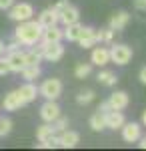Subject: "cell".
Instances as JSON below:
<instances>
[{
    "instance_id": "1",
    "label": "cell",
    "mask_w": 146,
    "mask_h": 151,
    "mask_svg": "<svg viewBox=\"0 0 146 151\" xmlns=\"http://www.w3.org/2000/svg\"><path fill=\"white\" fill-rule=\"evenodd\" d=\"M42 30H44V26L38 22V20L30 18V20L18 22V26L14 28V38H16L22 47H34L36 42H40Z\"/></svg>"
},
{
    "instance_id": "2",
    "label": "cell",
    "mask_w": 146,
    "mask_h": 151,
    "mask_svg": "<svg viewBox=\"0 0 146 151\" xmlns=\"http://www.w3.org/2000/svg\"><path fill=\"white\" fill-rule=\"evenodd\" d=\"M38 95L44 97V99H50V101H56L58 97L62 95V81L56 79V77L42 81V85L38 87Z\"/></svg>"
},
{
    "instance_id": "3",
    "label": "cell",
    "mask_w": 146,
    "mask_h": 151,
    "mask_svg": "<svg viewBox=\"0 0 146 151\" xmlns=\"http://www.w3.org/2000/svg\"><path fill=\"white\" fill-rule=\"evenodd\" d=\"M8 16H10L14 22H24V20H30L34 16V6L30 2H14L10 8H8Z\"/></svg>"
},
{
    "instance_id": "4",
    "label": "cell",
    "mask_w": 146,
    "mask_h": 151,
    "mask_svg": "<svg viewBox=\"0 0 146 151\" xmlns=\"http://www.w3.org/2000/svg\"><path fill=\"white\" fill-rule=\"evenodd\" d=\"M132 60V48L128 45H112L110 47V63H116V65H128Z\"/></svg>"
},
{
    "instance_id": "5",
    "label": "cell",
    "mask_w": 146,
    "mask_h": 151,
    "mask_svg": "<svg viewBox=\"0 0 146 151\" xmlns=\"http://www.w3.org/2000/svg\"><path fill=\"white\" fill-rule=\"evenodd\" d=\"M60 115H62V113H60V107H58L56 101L46 99V103L40 107V119H42L44 123H54Z\"/></svg>"
},
{
    "instance_id": "6",
    "label": "cell",
    "mask_w": 146,
    "mask_h": 151,
    "mask_svg": "<svg viewBox=\"0 0 146 151\" xmlns=\"http://www.w3.org/2000/svg\"><path fill=\"white\" fill-rule=\"evenodd\" d=\"M6 60H8L10 73H20L26 67V50H20V48L18 50H12V52H8Z\"/></svg>"
},
{
    "instance_id": "7",
    "label": "cell",
    "mask_w": 146,
    "mask_h": 151,
    "mask_svg": "<svg viewBox=\"0 0 146 151\" xmlns=\"http://www.w3.org/2000/svg\"><path fill=\"white\" fill-rule=\"evenodd\" d=\"M62 40H64V28H60L58 24H54V26H46L44 30H42L40 42L50 45V42H62Z\"/></svg>"
},
{
    "instance_id": "8",
    "label": "cell",
    "mask_w": 146,
    "mask_h": 151,
    "mask_svg": "<svg viewBox=\"0 0 146 151\" xmlns=\"http://www.w3.org/2000/svg\"><path fill=\"white\" fill-rule=\"evenodd\" d=\"M24 101L20 93H18V89L16 91H10V93L4 95V99H2V107H4V111H18L20 107H24Z\"/></svg>"
},
{
    "instance_id": "9",
    "label": "cell",
    "mask_w": 146,
    "mask_h": 151,
    "mask_svg": "<svg viewBox=\"0 0 146 151\" xmlns=\"http://www.w3.org/2000/svg\"><path fill=\"white\" fill-rule=\"evenodd\" d=\"M128 22H130V14L126 10H116L112 16H110L108 26L112 28L114 32H120V30H124V28L128 26Z\"/></svg>"
},
{
    "instance_id": "10",
    "label": "cell",
    "mask_w": 146,
    "mask_h": 151,
    "mask_svg": "<svg viewBox=\"0 0 146 151\" xmlns=\"http://www.w3.org/2000/svg\"><path fill=\"white\" fill-rule=\"evenodd\" d=\"M80 143V133L76 131H62V133H58V147H64V149H72V147H76Z\"/></svg>"
},
{
    "instance_id": "11",
    "label": "cell",
    "mask_w": 146,
    "mask_h": 151,
    "mask_svg": "<svg viewBox=\"0 0 146 151\" xmlns=\"http://www.w3.org/2000/svg\"><path fill=\"white\" fill-rule=\"evenodd\" d=\"M62 57H64V47H62V42L44 45V60L46 63H58Z\"/></svg>"
},
{
    "instance_id": "12",
    "label": "cell",
    "mask_w": 146,
    "mask_h": 151,
    "mask_svg": "<svg viewBox=\"0 0 146 151\" xmlns=\"http://www.w3.org/2000/svg\"><path fill=\"white\" fill-rule=\"evenodd\" d=\"M58 18H60V22L64 24V26L80 22V10L74 6V4H68L66 8H62V10L58 12Z\"/></svg>"
},
{
    "instance_id": "13",
    "label": "cell",
    "mask_w": 146,
    "mask_h": 151,
    "mask_svg": "<svg viewBox=\"0 0 146 151\" xmlns=\"http://www.w3.org/2000/svg\"><path fill=\"white\" fill-rule=\"evenodd\" d=\"M142 137V127L138 123H124L122 125V139L126 143H136Z\"/></svg>"
},
{
    "instance_id": "14",
    "label": "cell",
    "mask_w": 146,
    "mask_h": 151,
    "mask_svg": "<svg viewBox=\"0 0 146 151\" xmlns=\"http://www.w3.org/2000/svg\"><path fill=\"white\" fill-rule=\"evenodd\" d=\"M90 63L96 65V67L108 65V63H110V48H106V47L92 48V52H90Z\"/></svg>"
},
{
    "instance_id": "15",
    "label": "cell",
    "mask_w": 146,
    "mask_h": 151,
    "mask_svg": "<svg viewBox=\"0 0 146 151\" xmlns=\"http://www.w3.org/2000/svg\"><path fill=\"white\" fill-rule=\"evenodd\" d=\"M128 103H130V99H128V93H124V91H114L108 97V105L114 111H124L128 107Z\"/></svg>"
},
{
    "instance_id": "16",
    "label": "cell",
    "mask_w": 146,
    "mask_h": 151,
    "mask_svg": "<svg viewBox=\"0 0 146 151\" xmlns=\"http://www.w3.org/2000/svg\"><path fill=\"white\" fill-rule=\"evenodd\" d=\"M104 119H106V129H122V125L126 123L122 111H114V109H110L104 115Z\"/></svg>"
},
{
    "instance_id": "17",
    "label": "cell",
    "mask_w": 146,
    "mask_h": 151,
    "mask_svg": "<svg viewBox=\"0 0 146 151\" xmlns=\"http://www.w3.org/2000/svg\"><path fill=\"white\" fill-rule=\"evenodd\" d=\"M36 20L42 24L44 28H46V26H54V24L60 22V18H58V12L54 10L52 6H50V8H44V10L38 14V18H36Z\"/></svg>"
},
{
    "instance_id": "18",
    "label": "cell",
    "mask_w": 146,
    "mask_h": 151,
    "mask_svg": "<svg viewBox=\"0 0 146 151\" xmlns=\"http://www.w3.org/2000/svg\"><path fill=\"white\" fill-rule=\"evenodd\" d=\"M78 45L82 48H92L96 45V28H92V26H84L82 28V35L78 38Z\"/></svg>"
},
{
    "instance_id": "19",
    "label": "cell",
    "mask_w": 146,
    "mask_h": 151,
    "mask_svg": "<svg viewBox=\"0 0 146 151\" xmlns=\"http://www.w3.org/2000/svg\"><path fill=\"white\" fill-rule=\"evenodd\" d=\"M18 93H20L24 103H32V101H36V97H38V87L32 85V81H26L22 87L18 89Z\"/></svg>"
},
{
    "instance_id": "20",
    "label": "cell",
    "mask_w": 146,
    "mask_h": 151,
    "mask_svg": "<svg viewBox=\"0 0 146 151\" xmlns=\"http://www.w3.org/2000/svg\"><path fill=\"white\" fill-rule=\"evenodd\" d=\"M56 135H58V133H56V129H54V125H52V123H44V125H40V127L36 129V139L40 141V143L54 139Z\"/></svg>"
},
{
    "instance_id": "21",
    "label": "cell",
    "mask_w": 146,
    "mask_h": 151,
    "mask_svg": "<svg viewBox=\"0 0 146 151\" xmlns=\"http://www.w3.org/2000/svg\"><path fill=\"white\" fill-rule=\"evenodd\" d=\"M82 24L80 22H74V24H68V26H64V38H66L68 42H78L80 35H82Z\"/></svg>"
},
{
    "instance_id": "22",
    "label": "cell",
    "mask_w": 146,
    "mask_h": 151,
    "mask_svg": "<svg viewBox=\"0 0 146 151\" xmlns=\"http://www.w3.org/2000/svg\"><path fill=\"white\" fill-rule=\"evenodd\" d=\"M88 125H90V129H92V131H104V129H106V119H104V113L96 111L94 115H90Z\"/></svg>"
},
{
    "instance_id": "23",
    "label": "cell",
    "mask_w": 146,
    "mask_h": 151,
    "mask_svg": "<svg viewBox=\"0 0 146 151\" xmlns=\"http://www.w3.org/2000/svg\"><path fill=\"white\" fill-rule=\"evenodd\" d=\"M20 75L24 77V81H34V79H38L42 75V69H40V65H26L20 70Z\"/></svg>"
},
{
    "instance_id": "24",
    "label": "cell",
    "mask_w": 146,
    "mask_h": 151,
    "mask_svg": "<svg viewBox=\"0 0 146 151\" xmlns=\"http://www.w3.org/2000/svg\"><path fill=\"white\" fill-rule=\"evenodd\" d=\"M96 79H98V83L104 85V87H114V85L118 83V77H116V73H112V70H100Z\"/></svg>"
},
{
    "instance_id": "25",
    "label": "cell",
    "mask_w": 146,
    "mask_h": 151,
    "mask_svg": "<svg viewBox=\"0 0 146 151\" xmlns=\"http://www.w3.org/2000/svg\"><path fill=\"white\" fill-rule=\"evenodd\" d=\"M90 73H92V63H78L74 67V77L76 79H86Z\"/></svg>"
},
{
    "instance_id": "26",
    "label": "cell",
    "mask_w": 146,
    "mask_h": 151,
    "mask_svg": "<svg viewBox=\"0 0 146 151\" xmlns=\"http://www.w3.org/2000/svg\"><path fill=\"white\" fill-rule=\"evenodd\" d=\"M114 38V30L108 26V28H100V30H96V42H106V45H110Z\"/></svg>"
},
{
    "instance_id": "27",
    "label": "cell",
    "mask_w": 146,
    "mask_h": 151,
    "mask_svg": "<svg viewBox=\"0 0 146 151\" xmlns=\"http://www.w3.org/2000/svg\"><path fill=\"white\" fill-rule=\"evenodd\" d=\"M94 91L92 89H86V91H80L78 95H76V103L78 105H88V103H92L94 101Z\"/></svg>"
},
{
    "instance_id": "28",
    "label": "cell",
    "mask_w": 146,
    "mask_h": 151,
    "mask_svg": "<svg viewBox=\"0 0 146 151\" xmlns=\"http://www.w3.org/2000/svg\"><path fill=\"white\" fill-rule=\"evenodd\" d=\"M10 131H12V119H8V117H0V137L10 135Z\"/></svg>"
},
{
    "instance_id": "29",
    "label": "cell",
    "mask_w": 146,
    "mask_h": 151,
    "mask_svg": "<svg viewBox=\"0 0 146 151\" xmlns=\"http://www.w3.org/2000/svg\"><path fill=\"white\" fill-rule=\"evenodd\" d=\"M52 125H54V129H56V133H62V131H66V129H68V119L60 115Z\"/></svg>"
},
{
    "instance_id": "30",
    "label": "cell",
    "mask_w": 146,
    "mask_h": 151,
    "mask_svg": "<svg viewBox=\"0 0 146 151\" xmlns=\"http://www.w3.org/2000/svg\"><path fill=\"white\" fill-rule=\"evenodd\" d=\"M8 73H10V67H8V60H6V57H0V77L8 75Z\"/></svg>"
},
{
    "instance_id": "31",
    "label": "cell",
    "mask_w": 146,
    "mask_h": 151,
    "mask_svg": "<svg viewBox=\"0 0 146 151\" xmlns=\"http://www.w3.org/2000/svg\"><path fill=\"white\" fill-rule=\"evenodd\" d=\"M20 47H22V45H20V42H18V40L14 38L12 42H8V45H4V50H8V52H12V50H18Z\"/></svg>"
},
{
    "instance_id": "32",
    "label": "cell",
    "mask_w": 146,
    "mask_h": 151,
    "mask_svg": "<svg viewBox=\"0 0 146 151\" xmlns=\"http://www.w3.org/2000/svg\"><path fill=\"white\" fill-rule=\"evenodd\" d=\"M68 4H70L68 0H58L56 4H52V8H54V10H56V12H60V10H62V8H66Z\"/></svg>"
},
{
    "instance_id": "33",
    "label": "cell",
    "mask_w": 146,
    "mask_h": 151,
    "mask_svg": "<svg viewBox=\"0 0 146 151\" xmlns=\"http://www.w3.org/2000/svg\"><path fill=\"white\" fill-rule=\"evenodd\" d=\"M12 4H14V0H0V10H8Z\"/></svg>"
},
{
    "instance_id": "34",
    "label": "cell",
    "mask_w": 146,
    "mask_h": 151,
    "mask_svg": "<svg viewBox=\"0 0 146 151\" xmlns=\"http://www.w3.org/2000/svg\"><path fill=\"white\" fill-rule=\"evenodd\" d=\"M134 8L136 10H146V0H134Z\"/></svg>"
},
{
    "instance_id": "35",
    "label": "cell",
    "mask_w": 146,
    "mask_h": 151,
    "mask_svg": "<svg viewBox=\"0 0 146 151\" xmlns=\"http://www.w3.org/2000/svg\"><path fill=\"white\" fill-rule=\"evenodd\" d=\"M98 111H100V113H104V115H106V113H108V111H110V105H108V101H104V103H100V107H98Z\"/></svg>"
},
{
    "instance_id": "36",
    "label": "cell",
    "mask_w": 146,
    "mask_h": 151,
    "mask_svg": "<svg viewBox=\"0 0 146 151\" xmlns=\"http://www.w3.org/2000/svg\"><path fill=\"white\" fill-rule=\"evenodd\" d=\"M138 79H140V83H142V85H146V67H142V69H140Z\"/></svg>"
},
{
    "instance_id": "37",
    "label": "cell",
    "mask_w": 146,
    "mask_h": 151,
    "mask_svg": "<svg viewBox=\"0 0 146 151\" xmlns=\"http://www.w3.org/2000/svg\"><path fill=\"white\" fill-rule=\"evenodd\" d=\"M140 143H138V145H140V147H142V149H146V137H140Z\"/></svg>"
},
{
    "instance_id": "38",
    "label": "cell",
    "mask_w": 146,
    "mask_h": 151,
    "mask_svg": "<svg viewBox=\"0 0 146 151\" xmlns=\"http://www.w3.org/2000/svg\"><path fill=\"white\" fill-rule=\"evenodd\" d=\"M2 55H4V42L0 40V57H2Z\"/></svg>"
},
{
    "instance_id": "39",
    "label": "cell",
    "mask_w": 146,
    "mask_h": 151,
    "mask_svg": "<svg viewBox=\"0 0 146 151\" xmlns=\"http://www.w3.org/2000/svg\"><path fill=\"white\" fill-rule=\"evenodd\" d=\"M142 125H144V127H146V111H144V113H142Z\"/></svg>"
}]
</instances>
